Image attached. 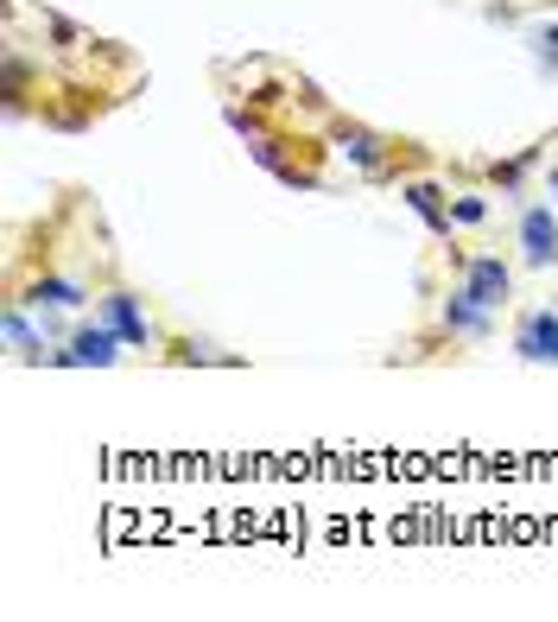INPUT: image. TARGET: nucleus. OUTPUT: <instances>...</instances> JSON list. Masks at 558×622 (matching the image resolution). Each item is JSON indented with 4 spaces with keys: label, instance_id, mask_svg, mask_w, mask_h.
I'll return each mask as SVG.
<instances>
[{
    "label": "nucleus",
    "instance_id": "obj_1",
    "mask_svg": "<svg viewBox=\"0 0 558 622\" xmlns=\"http://www.w3.org/2000/svg\"><path fill=\"white\" fill-rule=\"evenodd\" d=\"M51 363L57 368H108V363H121V331H115V324H89V331H76L71 350H57Z\"/></svg>",
    "mask_w": 558,
    "mask_h": 622
},
{
    "label": "nucleus",
    "instance_id": "obj_2",
    "mask_svg": "<svg viewBox=\"0 0 558 622\" xmlns=\"http://www.w3.org/2000/svg\"><path fill=\"white\" fill-rule=\"evenodd\" d=\"M507 286H514V274H507L502 255H476L470 267H463V292H470L476 305H489V311L507 305Z\"/></svg>",
    "mask_w": 558,
    "mask_h": 622
},
{
    "label": "nucleus",
    "instance_id": "obj_3",
    "mask_svg": "<svg viewBox=\"0 0 558 622\" xmlns=\"http://www.w3.org/2000/svg\"><path fill=\"white\" fill-rule=\"evenodd\" d=\"M514 356L521 363H558V311H527L514 324Z\"/></svg>",
    "mask_w": 558,
    "mask_h": 622
},
{
    "label": "nucleus",
    "instance_id": "obj_4",
    "mask_svg": "<svg viewBox=\"0 0 558 622\" xmlns=\"http://www.w3.org/2000/svg\"><path fill=\"white\" fill-rule=\"evenodd\" d=\"M521 260H527V267H552L558 260V216H552V204H533L527 216H521Z\"/></svg>",
    "mask_w": 558,
    "mask_h": 622
},
{
    "label": "nucleus",
    "instance_id": "obj_5",
    "mask_svg": "<svg viewBox=\"0 0 558 622\" xmlns=\"http://www.w3.org/2000/svg\"><path fill=\"white\" fill-rule=\"evenodd\" d=\"M101 318L121 331L127 350H147V343H152V324H147V311H140L133 292H108V299H101Z\"/></svg>",
    "mask_w": 558,
    "mask_h": 622
},
{
    "label": "nucleus",
    "instance_id": "obj_6",
    "mask_svg": "<svg viewBox=\"0 0 558 622\" xmlns=\"http://www.w3.org/2000/svg\"><path fill=\"white\" fill-rule=\"evenodd\" d=\"M444 331H451V337H489V305H476V299L457 286L451 299H444Z\"/></svg>",
    "mask_w": 558,
    "mask_h": 622
},
{
    "label": "nucleus",
    "instance_id": "obj_7",
    "mask_svg": "<svg viewBox=\"0 0 558 622\" xmlns=\"http://www.w3.org/2000/svg\"><path fill=\"white\" fill-rule=\"evenodd\" d=\"M336 153H350L362 172H380V165H387V140L368 133V128H336Z\"/></svg>",
    "mask_w": 558,
    "mask_h": 622
},
{
    "label": "nucleus",
    "instance_id": "obj_8",
    "mask_svg": "<svg viewBox=\"0 0 558 622\" xmlns=\"http://www.w3.org/2000/svg\"><path fill=\"white\" fill-rule=\"evenodd\" d=\"M406 204H412V210H419V216L431 223V235H451L457 216H451V204H444V191H438V184L412 179V184H406Z\"/></svg>",
    "mask_w": 558,
    "mask_h": 622
},
{
    "label": "nucleus",
    "instance_id": "obj_9",
    "mask_svg": "<svg viewBox=\"0 0 558 622\" xmlns=\"http://www.w3.org/2000/svg\"><path fill=\"white\" fill-rule=\"evenodd\" d=\"M7 343H13L20 363H39V356H45V343H39V331H32V318H25L20 305H7Z\"/></svg>",
    "mask_w": 558,
    "mask_h": 622
},
{
    "label": "nucleus",
    "instance_id": "obj_10",
    "mask_svg": "<svg viewBox=\"0 0 558 622\" xmlns=\"http://www.w3.org/2000/svg\"><path fill=\"white\" fill-rule=\"evenodd\" d=\"M83 299H89V292H83L76 280H39V286H32V305H39V311H45V305H83Z\"/></svg>",
    "mask_w": 558,
    "mask_h": 622
},
{
    "label": "nucleus",
    "instance_id": "obj_11",
    "mask_svg": "<svg viewBox=\"0 0 558 622\" xmlns=\"http://www.w3.org/2000/svg\"><path fill=\"white\" fill-rule=\"evenodd\" d=\"M533 57L539 71H558V26H533Z\"/></svg>",
    "mask_w": 558,
    "mask_h": 622
},
{
    "label": "nucleus",
    "instance_id": "obj_12",
    "mask_svg": "<svg viewBox=\"0 0 558 622\" xmlns=\"http://www.w3.org/2000/svg\"><path fill=\"white\" fill-rule=\"evenodd\" d=\"M451 216H457V223H482V216H489V204H482V197H457Z\"/></svg>",
    "mask_w": 558,
    "mask_h": 622
}]
</instances>
